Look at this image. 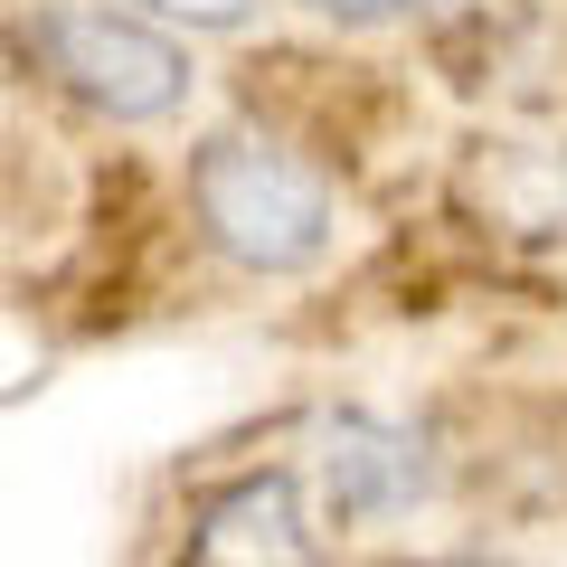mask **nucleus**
I'll list each match as a JSON object with an SVG mask.
<instances>
[{"label": "nucleus", "mask_w": 567, "mask_h": 567, "mask_svg": "<svg viewBox=\"0 0 567 567\" xmlns=\"http://www.w3.org/2000/svg\"><path fill=\"white\" fill-rule=\"evenodd\" d=\"M189 199H199V227L256 275H293V265H312L331 246V181L265 133L199 142Z\"/></svg>", "instance_id": "1"}, {"label": "nucleus", "mask_w": 567, "mask_h": 567, "mask_svg": "<svg viewBox=\"0 0 567 567\" xmlns=\"http://www.w3.org/2000/svg\"><path fill=\"white\" fill-rule=\"evenodd\" d=\"M20 48L48 85H66L76 104L114 123H152L189 95V48L171 29L133 20V10H104V0H48L20 20Z\"/></svg>", "instance_id": "2"}, {"label": "nucleus", "mask_w": 567, "mask_h": 567, "mask_svg": "<svg viewBox=\"0 0 567 567\" xmlns=\"http://www.w3.org/2000/svg\"><path fill=\"white\" fill-rule=\"evenodd\" d=\"M181 567H331V558H322V529H312V502L293 473H237L199 502Z\"/></svg>", "instance_id": "3"}, {"label": "nucleus", "mask_w": 567, "mask_h": 567, "mask_svg": "<svg viewBox=\"0 0 567 567\" xmlns=\"http://www.w3.org/2000/svg\"><path fill=\"white\" fill-rule=\"evenodd\" d=\"M322 492L341 502V520H388V511H406L425 492V445L379 416H331L322 425Z\"/></svg>", "instance_id": "4"}, {"label": "nucleus", "mask_w": 567, "mask_h": 567, "mask_svg": "<svg viewBox=\"0 0 567 567\" xmlns=\"http://www.w3.org/2000/svg\"><path fill=\"white\" fill-rule=\"evenodd\" d=\"M152 20H189V29H246L256 0H142Z\"/></svg>", "instance_id": "5"}, {"label": "nucleus", "mask_w": 567, "mask_h": 567, "mask_svg": "<svg viewBox=\"0 0 567 567\" xmlns=\"http://www.w3.org/2000/svg\"><path fill=\"white\" fill-rule=\"evenodd\" d=\"M331 20H388V10H435V0H312Z\"/></svg>", "instance_id": "6"}]
</instances>
